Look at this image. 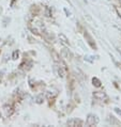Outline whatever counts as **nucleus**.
Masks as SVG:
<instances>
[{
    "mask_svg": "<svg viewBox=\"0 0 121 127\" xmlns=\"http://www.w3.org/2000/svg\"><path fill=\"white\" fill-rule=\"evenodd\" d=\"M99 123V118L96 114H88L87 118V125L88 126H93Z\"/></svg>",
    "mask_w": 121,
    "mask_h": 127,
    "instance_id": "f257e3e1",
    "label": "nucleus"
},
{
    "mask_svg": "<svg viewBox=\"0 0 121 127\" xmlns=\"http://www.w3.org/2000/svg\"><path fill=\"white\" fill-rule=\"evenodd\" d=\"M69 126H81L83 125V121L79 119H71L68 121Z\"/></svg>",
    "mask_w": 121,
    "mask_h": 127,
    "instance_id": "f03ea898",
    "label": "nucleus"
},
{
    "mask_svg": "<svg viewBox=\"0 0 121 127\" xmlns=\"http://www.w3.org/2000/svg\"><path fill=\"white\" fill-rule=\"evenodd\" d=\"M93 97L94 98H97V99H101V100L107 99V95L103 92V91H97V92H94L93 93Z\"/></svg>",
    "mask_w": 121,
    "mask_h": 127,
    "instance_id": "7ed1b4c3",
    "label": "nucleus"
},
{
    "mask_svg": "<svg viewBox=\"0 0 121 127\" xmlns=\"http://www.w3.org/2000/svg\"><path fill=\"white\" fill-rule=\"evenodd\" d=\"M61 54H62V57H63V58H68V59H71V58H72V54H71V51L69 50L68 48L62 49Z\"/></svg>",
    "mask_w": 121,
    "mask_h": 127,
    "instance_id": "20e7f679",
    "label": "nucleus"
},
{
    "mask_svg": "<svg viewBox=\"0 0 121 127\" xmlns=\"http://www.w3.org/2000/svg\"><path fill=\"white\" fill-rule=\"evenodd\" d=\"M56 70L58 71V75H59L61 78H63L65 76V71L63 70V67L62 66H56Z\"/></svg>",
    "mask_w": 121,
    "mask_h": 127,
    "instance_id": "39448f33",
    "label": "nucleus"
},
{
    "mask_svg": "<svg viewBox=\"0 0 121 127\" xmlns=\"http://www.w3.org/2000/svg\"><path fill=\"white\" fill-rule=\"evenodd\" d=\"M59 40L61 41V43H63L64 45H69V40L64 34H59Z\"/></svg>",
    "mask_w": 121,
    "mask_h": 127,
    "instance_id": "423d86ee",
    "label": "nucleus"
},
{
    "mask_svg": "<svg viewBox=\"0 0 121 127\" xmlns=\"http://www.w3.org/2000/svg\"><path fill=\"white\" fill-rule=\"evenodd\" d=\"M92 84L94 87H97V88H100L101 86H102V83H101V81L97 79V77H94V78H92Z\"/></svg>",
    "mask_w": 121,
    "mask_h": 127,
    "instance_id": "0eeeda50",
    "label": "nucleus"
},
{
    "mask_svg": "<svg viewBox=\"0 0 121 127\" xmlns=\"http://www.w3.org/2000/svg\"><path fill=\"white\" fill-rule=\"evenodd\" d=\"M85 36H87V37H88V43L90 44V46H91V47H93V48H96V44L92 43V37H91L88 33H85Z\"/></svg>",
    "mask_w": 121,
    "mask_h": 127,
    "instance_id": "6e6552de",
    "label": "nucleus"
},
{
    "mask_svg": "<svg viewBox=\"0 0 121 127\" xmlns=\"http://www.w3.org/2000/svg\"><path fill=\"white\" fill-rule=\"evenodd\" d=\"M43 99H44V97L41 94V95H39L37 97V100H35V102H37V104H42V103H43Z\"/></svg>",
    "mask_w": 121,
    "mask_h": 127,
    "instance_id": "1a4fd4ad",
    "label": "nucleus"
},
{
    "mask_svg": "<svg viewBox=\"0 0 121 127\" xmlns=\"http://www.w3.org/2000/svg\"><path fill=\"white\" fill-rule=\"evenodd\" d=\"M17 58H18V51H17V50H15L14 53H13V59L16 60Z\"/></svg>",
    "mask_w": 121,
    "mask_h": 127,
    "instance_id": "9d476101",
    "label": "nucleus"
},
{
    "mask_svg": "<svg viewBox=\"0 0 121 127\" xmlns=\"http://www.w3.org/2000/svg\"><path fill=\"white\" fill-rule=\"evenodd\" d=\"M45 10H46V16H50V15H51V13L49 12V8H46Z\"/></svg>",
    "mask_w": 121,
    "mask_h": 127,
    "instance_id": "9b49d317",
    "label": "nucleus"
},
{
    "mask_svg": "<svg viewBox=\"0 0 121 127\" xmlns=\"http://www.w3.org/2000/svg\"><path fill=\"white\" fill-rule=\"evenodd\" d=\"M115 110H116V112H117V113H118V114H120V115H121V110H119L118 108H116Z\"/></svg>",
    "mask_w": 121,
    "mask_h": 127,
    "instance_id": "f8f14e48",
    "label": "nucleus"
},
{
    "mask_svg": "<svg viewBox=\"0 0 121 127\" xmlns=\"http://www.w3.org/2000/svg\"><path fill=\"white\" fill-rule=\"evenodd\" d=\"M116 64H117V65H118V67H119V68H120V70H121V63H120V62H116Z\"/></svg>",
    "mask_w": 121,
    "mask_h": 127,
    "instance_id": "ddd939ff",
    "label": "nucleus"
},
{
    "mask_svg": "<svg viewBox=\"0 0 121 127\" xmlns=\"http://www.w3.org/2000/svg\"><path fill=\"white\" fill-rule=\"evenodd\" d=\"M0 13H1V8H0Z\"/></svg>",
    "mask_w": 121,
    "mask_h": 127,
    "instance_id": "4468645a",
    "label": "nucleus"
}]
</instances>
